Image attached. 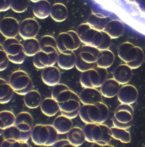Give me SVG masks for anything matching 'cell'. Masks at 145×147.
I'll return each mask as SVG.
<instances>
[{
    "label": "cell",
    "mask_w": 145,
    "mask_h": 147,
    "mask_svg": "<svg viewBox=\"0 0 145 147\" xmlns=\"http://www.w3.org/2000/svg\"><path fill=\"white\" fill-rule=\"evenodd\" d=\"M51 96L58 102L62 115L71 119L78 115L81 107L79 96L68 86L61 83L53 86Z\"/></svg>",
    "instance_id": "obj_1"
},
{
    "label": "cell",
    "mask_w": 145,
    "mask_h": 147,
    "mask_svg": "<svg viewBox=\"0 0 145 147\" xmlns=\"http://www.w3.org/2000/svg\"><path fill=\"white\" fill-rule=\"evenodd\" d=\"M76 32L81 42L97 48L100 51L109 49L111 38L105 31L95 29L87 23L79 25Z\"/></svg>",
    "instance_id": "obj_2"
},
{
    "label": "cell",
    "mask_w": 145,
    "mask_h": 147,
    "mask_svg": "<svg viewBox=\"0 0 145 147\" xmlns=\"http://www.w3.org/2000/svg\"><path fill=\"white\" fill-rule=\"evenodd\" d=\"M110 114L109 108L102 102L94 104H83L79 110V115L86 123L101 124L108 119Z\"/></svg>",
    "instance_id": "obj_3"
},
{
    "label": "cell",
    "mask_w": 145,
    "mask_h": 147,
    "mask_svg": "<svg viewBox=\"0 0 145 147\" xmlns=\"http://www.w3.org/2000/svg\"><path fill=\"white\" fill-rule=\"evenodd\" d=\"M118 55L131 68L137 69L143 64L145 55L143 50L130 42H124L119 47Z\"/></svg>",
    "instance_id": "obj_4"
},
{
    "label": "cell",
    "mask_w": 145,
    "mask_h": 147,
    "mask_svg": "<svg viewBox=\"0 0 145 147\" xmlns=\"http://www.w3.org/2000/svg\"><path fill=\"white\" fill-rule=\"evenodd\" d=\"M59 134L53 125L37 124L32 130L31 138L37 146L51 147L58 140Z\"/></svg>",
    "instance_id": "obj_5"
},
{
    "label": "cell",
    "mask_w": 145,
    "mask_h": 147,
    "mask_svg": "<svg viewBox=\"0 0 145 147\" xmlns=\"http://www.w3.org/2000/svg\"><path fill=\"white\" fill-rule=\"evenodd\" d=\"M101 51L91 45H83L77 56L76 67L83 72L95 67Z\"/></svg>",
    "instance_id": "obj_6"
},
{
    "label": "cell",
    "mask_w": 145,
    "mask_h": 147,
    "mask_svg": "<svg viewBox=\"0 0 145 147\" xmlns=\"http://www.w3.org/2000/svg\"><path fill=\"white\" fill-rule=\"evenodd\" d=\"M108 71L106 68L95 67L82 72L80 82L84 87L99 88L107 79Z\"/></svg>",
    "instance_id": "obj_7"
},
{
    "label": "cell",
    "mask_w": 145,
    "mask_h": 147,
    "mask_svg": "<svg viewBox=\"0 0 145 147\" xmlns=\"http://www.w3.org/2000/svg\"><path fill=\"white\" fill-rule=\"evenodd\" d=\"M9 82L18 95H25L33 90V84L28 74L22 70L14 71L10 76Z\"/></svg>",
    "instance_id": "obj_8"
},
{
    "label": "cell",
    "mask_w": 145,
    "mask_h": 147,
    "mask_svg": "<svg viewBox=\"0 0 145 147\" xmlns=\"http://www.w3.org/2000/svg\"><path fill=\"white\" fill-rule=\"evenodd\" d=\"M134 115V109L131 105L121 103L116 108L112 118L114 126L126 129L130 128Z\"/></svg>",
    "instance_id": "obj_9"
},
{
    "label": "cell",
    "mask_w": 145,
    "mask_h": 147,
    "mask_svg": "<svg viewBox=\"0 0 145 147\" xmlns=\"http://www.w3.org/2000/svg\"><path fill=\"white\" fill-rule=\"evenodd\" d=\"M2 46L11 62L16 64H21L25 61L26 55L22 44L16 38H6Z\"/></svg>",
    "instance_id": "obj_10"
},
{
    "label": "cell",
    "mask_w": 145,
    "mask_h": 147,
    "mask_svg": "<svg viewBox=\"0 0 145 147\" xmlns=\"http://www.w3.org/2000/svg\"><path fill=\"white\" fill-rule=\"evenodd\" d=\"M57 49L60 52L74 51L78 49L81 42L76 32L69 30L61 33L57 39Z\"/></svg>",
    "instance_id": "obj_11"
},
{
    "label": "cell",
    "mask_w": 145,
    "mask_h": 147,
    "mask_svg": "<svg viewBox=\"0 0 145 147\" xmlns=\"http://www.w3.org/2000/svg\"><path fill=\"white\" fill-rule=\"evenodd\" d=\"M91 136L93 143L102 146H108L112 138L111 128L103 123H94Z\"/></svg>",
    "instance_id": "obj_12"
},
{
    "label": "cell",
    "mask_w": 145,
    "mask_h": 147,
    "mask_svg": "<svg viewBox=\"0 0 145 147\" xmlns=\"http://www.w3.org/2000/svg\"><path fill=\"white\" fill-rule=\"evenodd\" d=\"M40 29V25L35 19L27 18L20 24L19 34L25 40L35 38L38 34Z\"/></svg>",
    "instance_id": "obj_13"
},
{
    "label": "cell",
    "mask_w": 145,
    "mask_h": 147,
    "mask_svg": "<svg viewBox=\"0 0 145 147\" xmlns=\"http://www.w3.org/2000/svg\"><path fill=\"white\" fill-rule=\"evenodd\" d=\"M58 51L46 52L40 50L34 56L33 63L35 67L38 69H44L45 67L53 66L57 62Z\"/></svg>",
    "instance_id": "obj_14"
},
{
    "label": "cell",
    "mask_w": 145,
    "mask_h": 147,
    "mask_svg": "<svg viewBox=\"0 0 145 147\" xmlns=\"http://www.w3.org/2000/svg\"><path fill=\"white\" fill-rule=\"evenodd\" d=\"M20 24L15 18L4 17L0 21V32L6 38H15L19 33Z\"/></svg>",
    "instance_id": "obj_15"
},
{
    "label": "cell",
    "mask_w": 145,
    "mask_h": 147,
    "mask_svg": "<svg viewBox=\"0 0 145 147\" xmlns=\"http://www.w3.org/2000/svg\"><path fill=\"white\" fill-rule=\"evenodd\" d=\"M118 98L121 104H134L138 98V92L135 86L131 84H125L120 88L118 94Z\"/></svg>",
    "instance_id": "obj_16"
},
{
    "label": "cell",
    "mask_w": 145,
    "mask_h": 147,
    "mask_svg": "<svg viewBox=\"0 0 145 147\" xmlns=\"http://www.w3.org/2000/svg\"><path fill=\"white\" fill-rule=\"evenodd\" d=\"M79 96L83 104L91 105L103 101V95L96 88L84 87L80 92Z\"/></svg>",
    "instance_id": "obj_17"
},
{
    "label": "cell",
    "mask_w": 145,
    "mask_h": 147,
    "mask_svg": "<svg viewBox=\"0 0 145 147\" xmlns=\"http://www.w3.org/2000/svg\"><path fill=\"white\" fill-rule=\"evenodd\" d=\"M41 77L45 84L49 86H54L59 83L61 73L58 67L50 66L43 69Z\"/></svg>",
    "instance_id": "obj_18"
},
{
    "label": "cell",
    "mask_w": 145,
    "mask_h": 147,
    "mask_svg": "<svg viewBox=\"0 0 145 147\" xmlns=\"http://www.w3.org/2000/svg\"><path fill=\"white\" fill-rule=\"evenodd\" d=\"M31 132L22 131L14 125L3 130L1 136L3 140L11 139L27 142L31 138Z\"/></svg>",
    "instance_id": "obj_19"
},
{
    "label": "cell",
    "mask_w": 145,
    "mask_h": 147,
    "mask_svg": "<svg viewBox=\"0 0 145 147\" xmlns=\"http://www.w3.org/2000/svg\"><path fill=\"white\" fill-rule=\"evenodd\" d=\"M132 69L127 64L119 65L114 70L113 78L120 85L128 84L132 78Z\"/></svg>",
    "instance_id": "obj_20"
},
{
    "label": "cell",
    "mask_w": 145,
    "mask_h": 147,
    "mask_svg": "<svg viewBox=\"0 0 145 147\" xmlns=\"http://www.w3.org/2000/svg\"><path fill=\"white\" fill-rule=\"evenodd\" d=\"M15 125L22 131H32L34 127V119L30 113L21 112L16 116Z\"/></svg>",
    "instance_id": "obj_21"
},
{
    "label": "cell",
    "mask_w": 145,
    "mask_h": 147,
    "mask_svg": "<svg viewBox=\"0 0 145 147\" xmlns=\"http://www.w3.org/2000/svg\"><path fill=\"white\" fill-rule=\"evenodd\" d=\"M120 84L114 78L107 79L100 87V91L103 96L112 98L118 95Z\"/></svg>",
    "instance_id": "obj_22"
},
{
    "label": "cell",
    "mask_w": 145,
    "mask_h": 147,
    "mask_svg": "<svg viewBox=\"0 0 145 147\" xmlns=\"http://www.w3.org/2000/svg\"><path fill=\"white\" fill-rule=\"evenodd\" d=\"M77 56L74 51L60 52L58 55V65L61 69L69 70L76 66Z\"/></svg>",
    "instance_id": "obj_23"
},
{
    "label": "cell",
    "mask_w": 145,
    "mask_h": 147,
    "mask_svg": "<svg viewBox=\"0 0 145 147\" xmlns=\"http://www.w3.org/2000/svg\"><path fill=\"white\" fill-rule=\"evenodd\" d=\"M52 125L59 134H65L73 127V123L71 119L61 114L55 117Z\"/></svg>",
    "instance_id": "obj_24"
},
{
    "label": "cell",
    "mask_w": 145,
    "mask_h": 147,
    "mask_svg": "<svg viewBox=\"0 0 145 147\" xmlns=\"http://www.w3.org/2000/svg\"><path fill=\"white\" fill-rule=\"evenodd\" d=\"M51 7L50 3L47 0H40L35 3L33 12L37 18L44 19L50 16Z\"/></svg>",
    "instance_id": "obj_25"
},
{
    "label": "cell",
    "mask_w": 145,
    "mask_h": 147,
    "mask_svg": "<svg viewBox=\"0 0 145 147\" xmlns=\"http://www.w3.org/2000/svg\"><path fill=\"white\" fill-rule=\"evenodd\" d=\"M40 107L42 113L48 117L54 116L60 111L58 102L52 97L46 98L43 100Z\"/></svg>",
    "instance_id": "obj_26"
},
{
    "label": "cell",
    "mask_w": 145,
    "mask_h": 147,
    "mask_svg": "<svg viewBox=\"0 0 145 147\" xmlns=\"http://www.w3.org/2000/svg\"><path fill=\"white\" fill-rule=\"evenodd\" d=\"M67 134V139L75 147L82 146L86 141L83 129L78 127H73Z\"/></svg>",
    "instance_id": "obj_27"
},
{
    "label": "cell",
    "mask_w": 145,
    "mask_h": 147,
    "mask_svg": "<svg viewBox=\"0 0 145 147\" xmlns=\"http://www.w3.org/2000/svg\"><path fill=\"white\" fill-rule=\"evenodd\" d=\"M125 28L121 22L117 20H112L107 23L104 31L111 38L115 39L124 33Z\"/></svg>",
    "instance_id": "obj_28"
},
{
    "label": "cell",
    "mask_w": 145,
    "mask_h": 147,
    "mask_svg": "<svg viewBox=\"0 0 145 147\" xmlns=\"http://www.w3.org/2000/svg\"><path fill=\"white\" fill-rule=\"evenodd\" d=\"M50 16L56 22H63L68 16V10L64 4L60 3H54L52 6Z\"/></svg>",
    "instance_id": "obj_29"
},
{
    "label": "cell",
    "mask_w": 145,
    "mask_h": 147,
    "mask_svg": "<svg viewBox=\"0 0 145 147\" xmlns=\"http://www.w3.org/2000/svg\"><path fill=\"white\" fill-rule=\"evenodd\" d=\"M15 92L11 85L3 78H0V103L7 104L11 100Z\"/></svg>",
    "instance_id": "obj_30"
},
{
    "label": "cell",
    "mask_w": 145,
    "mask_h": 147,
    "mask_svg": "<svg viewBox=\"0 0 145 147\" xmlns=\"http://www.w3.org/2000/svg\"><path fill=\"white\" fill-rule=\"evenodd\" d=\"M24 101L26 107L34 109L41 106L42 100L39 92L32 90L24 95Z\"/></svg>",
    "instance_id": "obj_31"
},
{
    "label": "cell",
    "mask_w": 145,
    "mask_h": 147,
    "mask_svg": "<svg viewBox=\"0 0 145 147\" xmlns=\"http://www.w3.org/2000/svg\"><path fill=\"white\" fill-rule=\"evenodd\" d=\"M106 17L102 14L93 12L88 18L87 23L97 30L104 31L108 23Z\"/></svg>",
    "instance_id": "obj_32"
},
{
    "label": "cell",
    "mask_w": 145,
    "mask_h": 147,
    "mask_svg": "<svg viewBox=\"0 0 145 147\" xmlns=\"http://www.w3.org/2000/svg\"><path fill=\"white\" fill-rule=\"evenodd\" d=\"M115 56L113 53L109 49L101 51L97 61V66L102 68H109L113 64Z\"/></svg>",
    "instance_id": "obj_33"
},
{
    "label": "cell",
    "mask_w": 145,
    "mask_h": 147,
    "mask_svg": "<svg viewBox=\"0 0 145 147\" xmlns=\"http://www.w3.org/2000/svg\"><path fill=\"white\" fill-rule=\"evenodd\" d=\"M22 45L24 52L28 57L34 56L41 50L39 40L35 38L25 39L22 43Z\"/></svg>",
    "instance_id": "obj_34"
},
{
    "label": "cell",
    "mask_w": 145,
    "mask_h": 147,
    "mask_svg": "<svg viewBox=\"0 0 145 147\" xmlns=\"http://www.w3.org/2000/svg\"><path fill=\"white\" fill-rule=\"evenodd\" d=\"M41 50L46 52H53L57 51L56 39L51 35H44L39 40Z\"/></svg>",
    "instance_id": "obj_35"
},
{
    "label": "cell",
    "mask_w": 145,
    "mask_h": 147,
    "mask_svg": "<svg viewBox=\"0 0 145 147\" xmlns=\"http://www.w3.org/2000/svg\"><path fill=\"white\" fill-rule=\"evenodd\" d=\"M16 116L11 111L3 110L0 113V129H5L15 125Z\"/></svg>",
    "instance_id": "obj_36"
},
{
    "label": "cell",
    "mask_w": 145,
    "mask_h": 147,
    "mask_svg": "<svg viewBox=\"0 0 145 147\" xmlns=\"http://www.w3.org/2000/svg\"><path fill=\"white\" fill-rule=\"evenodd\" d=\"M113 138L120 141L123 143H130L131 142V135L126 129L118 128L114 126L111 127Z\"/></svg>",
    "instance_id": "obj_37"
},
{
    "label": "cell",
    "mask_w": 145,
    "mask_h": 147,
    "mask_svg": "<svg viewBox=\"0 0 145 147\" xmlns=\"http://www.w3.org/2000/svg\"><path fill=\"white\" fill-rule=\"evenodd\" d=\"M29 0H12L11 9L16 13L25 12L28 7Z\"/></svg>",
    "instance_id": "obj_38"
},
{
    "label": "cell",
    "mask_w": 145,
    "mask_h": 147,
    "mask_svg": "<svg viewBox=\"0 0 145 147\" xmlns=\"http://www.w3.org/2000/svg\"><path fill=\"white\" fill-rule=\"evenodd\" d=\"M1 147H30L27 142L20 141L17 140H3L1 143Z\"/></svg>",
    "instance_id": "obj_39"
},
{
    "label": "cell",
    "mask_w": 145,
    "mask_h": 147,
    "mask_svg": "<svg viewBox=\"0 0 145 147\" xmlns=\"http://www.w3.org/2000/svg\"><path fill=\"white\" fill-rule=\"evenodd\" d=\"M0 46V70L2 71L5 70L7 67L10 60L7 53L3 49L2 45L1 44Z\"/></svg>",
    "instance_id": "obj_40"
},
{
    "label": "cell",
    "mask_w": 145,
    "mask_h": 147,
    "mask_svg": "<svg viewBox=\"0 0 145 147\" xmlns=\"http://www.w3.org/2000/svg\"><path fill=\"white\" fill-rule=\"evenodd\" d=\"M94 123H86L83 128L85 136L86 141L88 142L93 143L92 138H91V132L92 128L94 125Z\"/></svg>",
    "instance_id": "obj_41"
},
{
    "label": "cell",
    "mask_w": 145,
    "mask_h": 147,
    "mask_svg": "<svg viewBox=\"0 0 145 147\" xmlns=\"http://www.w3.org/2000/svg\"><path fill=\"white\" fill-rule=\"evenodd\" d=\"M51 147H74L67 139L58 140Z\"/></svg>",
    "instance_id": "obj_42"
},
{
    "label": "cell",
    "mask_w": 145,
    "mask_h": 147,
    "mask_svg": "<svg viewBox=\"0 0 145 147\" xmlns=\"http://www.w3.org/2000/svg\"><path fill=\"white\" fill-rule=\"evenodd\" d=\"M12 0H1L0 11H5L11 8Z\"/></svg>",
    "instance_id": "obj_43"
},
{
    "label": "cell",
    "mask_w": 145,
    "mask_h": 147,
    "mask_svg": "<svg viewBox=\"0 0 145 147\" xmlns=\"http://www.w3.org/2000/svg\"><path fill=\"white\" fill-rule=\"evenodd\" d=\"M30 1H32L33 2L35 3L36 2L38 1H40V0H30Z\"/></svg>",
    "instance_id": "obj_44"
}]
</instances>
